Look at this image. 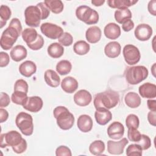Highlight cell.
I'll use <instances>...</instances> for the list:
<instances>
[{"label": "cell", "instance_id": "obj_7", "mask_svg": "<svg viewBox=\"0 0 156 156\" xmlns=\"http://www.w3.org/2000/svg\"><path fill=\"white\" fill-rule=\"evenodd\" d=\"M15 123L23 135L30 136L33 133V118L30 115L23 112H20L16 117Z\"/></svg>", "mask_w": 156, "mask_h": 156}, {"label": "cell", "instance_id": "obj_13", "mask_svg": "<svg viewBox=\"0 0 156 156\" xmlns=\"http://www.w3.org/2000/svg\"><path fill=\"white\" fill-rule=\"evenodd\" d=\"M135 36L140 41L148 40L152 35V27L147 24H140L136 26L134 31Z\"/></svg>", "mask_w": 156, "mask_h": 156}, {"label": "cell", "instance_id": "obj_8", "mask_svg": "<svg viewBox=\"0 0 156 156\" xmlns=\"http://www.w3.org/2000/svg\"><path fill=\"white\" fill-rule=\"evenodd\" d=\"M25 23L30 27L39 26L41 20V12L38 5L28 6L24 10Z\"/></svg>", "mask_w": 156, "mask_h": 156}, {"label": "cell", "instance_id": "obj_36", "mask_svg": "<svg viewBox=\"0 0 156 156\" xmlns=\"http://www.w3.org/2000/svg\"><path fill=\"white\" fill-rule=\"evenodd\" d=\"M27 93L21 91H14L12 94L11 99L13 103L23 106L27 102L29 98L27 97Z\"/></svg>", "mask_w": 156, "mask_h": 156}, {"label": "cell", "instance_id": "obj_37", "mask_svg": "<svg viewBox=\"0 0 156 156\" xmlns=\"http://www.w3.org/2000/svg\"><path fill=\"white\" fill-rule=\"evenodd\" d=\"M126 124L128 129H137L140 124L138 117L134 114L129 115L126 119Z\"/></svg>", "mask_w": 156, "mask_h": 156}, {"label": "cell", "instance_id": "obj_39", "mask_svg": "<svg viewBox=\"0 0 156 156\" xmlns=\"http://www.w3.org/2000/svg\"><path fill=\"white\" fill-rule=\"evenodd\" d=\"M28 88L29 86L26 81L23 79H18L15 83L14 91H21L27 93Z\"/></svg>", "mask_w": 156, "mask_h": 156}, {"label": "cell", "instance_id": "obj_46", "mask_svg": "<svg viewBox=\"0 0 156 156\" xmlns=\"http://www.w3.org/2000/svg\"><path fill=\"white\" fill-rule=\"evenodd\" d=\"M27 146V142H26V140H24L23 138V140L21 141V143L19 145H18V146H16L15 147H12V149L16 154H21V153L24 152L26 150Z\"/></svg>", "mask_w": 156, "mask_h": 156}, {"label": "cell", "instance_id": "obj_11", "mask_svg": "<svg viewBox=\"0 0 156 156\" xmlns=\"http://www.w3.org/2000/svg\"><path fill=\"white\" fill-rule=\"evenodd\" d=\"M40 30L42 34L52 40L58 39L64 33L61 27L50 23H43L40 26Z\"/></svg>", "mask_w": 156, "mask_h": 156}, {"label": "cell", "instance_id": "obj_5", "mask_svg": "<svg viewBox=\"0 0 156 156\" xmlns=\"http://www.w3.org/2000/svg\"><path fill=\"white\" fill-rule=\"evenodd\" d=\"M147 69L144 66H134L127 68L125 76L127 82L130 85H136L145 80L148 76Z\"/></svg>", "mask_w": 156, "mask_h": 156}, {"label": "cell", "instance_id": "obj_6", "mask_svg": "<svg viewBox=\"0 0 156 156\" xmlns=\"http://www.w3.org/2000/svg\"><path fill=\"white\" fill-rule=\"evenodd\" d=\"M76 15L78 20L87 24H94L99 21V14L94 9L87 5H80L76 9Z\"/></svg>", "mask_w": 156, "mask_h": 156}, {"label": "cell", "instance_id": "obj_42", "mask_svg": "<svg viewBox=\"0 0 156 156\" xmlns=\"http://www.w3.org/2000/svg\"><path fill=\"white\" fill-rule=\"evenodd\" d=\"M141 133L137 130L135 129H128L127 137L128 139L133 142H138L141 138Z\"/></svg>", "mask_w": 156, "mask_h": 156}, {"label": "cell", "instance_id": "obj_22", "mask_svg": "<svg viewBox=\"0 0 156 156\" xmlns=\"http://www.w3.org/2000/svg\"><path fill=\"white\" fill-rule=\"evenodd\" d=\"M79 84L76 79L71 76L65 77L61 82L62 90L67 93H74L78 88Z\"/></svg>", "mask_w": 156, "mask_h": 156}, {"label": "cell", "instance_id": "obj_40", "mask_svg": "<svg viewBox=\"0 0 156 156\" xmlns=\"http://www.w3.org/2000/svg\"><path fill=\"white\" fill-rule=\"evenodd\" d=\"M58 42L61 45L64 46H69L73 44V36L68 32H64L63 35L58 39Z\"/></svg>", "mask_w": 156, "mask_h": 156}, {"label": "cell", "instance_id": "obj_27", "mask_svg": "<svg viewBox=\"0 0 156 156\" xmlns=\"http://www.w3.org/2000/svg\"><path fill=\"white\" fill-rule=\"evenodd\" d=\"M138 2L137 0H108L107 4L113 9H127Z\"/></svg>", "mask_w": 156, "mask_h": 156}, {"label": "cell", "instance_id": "obj_51", "mask_svg": "<svg viewBox=\"0 0 156 156\" xmlns=\"http://www.w3.org/2000/svg\"><path fill=\"white\" fill-rule=\"evenodd\" d=\"M9 117V113L5 109L2 108H0V122L2 123L7 121Z\"/></svg>", "mask_w": 156, "mask_h": 156}, {"label": "cell", "instance_id": "obj_28", "mask_svg": "<svg viewBox=\"0 0 156 156\" xmlns=\"http://www.w3.org/2000/svg\"><path fill=\"white\" fill-rule=\"evenodd\" d=\"M126 104L130 108H135L138 107L141 104V98L135 92H129L124 98Z\"/></svg>", "mask_w": 156, "mask_h": 156}, {"label": "cell", "instance_id": "obj_45", "mask_svg": "<svg viewBox=\"0 0 156 156\" xmlns=\"http://www.w3.org/2000/svg\"><path fill=\"white\" fill-rule=\"evenodd\" d=\"M0 97V107L2 108L7 107L10 102L9 96L5 93L1 92Z\"/></svg>", "mask_w": 156, "mask_h": 156}, {"label": "cell", "instance_id": "obj_16", "mask_svg": "<svg viewBox=\"0 0 156 156\" xmlns=\"http://www.w3.org/2000/svg\"><path fill=\"white\" fill-rule=\"evenodd\" d=\"M91 100V94L86 90H80L74 95V101L79 106H87L90 104Z\"/></svg>", "mask_w": 156, "mask_h": 156}, {"label": "cell", "instance_id": "obj_43", "mask_svg": "<svg viewBox=\"0 0 156 156\" xmlns=\"http://www.w3.org/2000/svg\"><path fill=\"white\" fill-rule=\"evenodd\" d=\"M55 155L57 156H71L72 153L69 147L66 146H60L55 151Z\"/></svg>", "mask_w": 156, "mask_h": 156}, {"label": "cell", "instance_id": "obj_4", "mask_svg": "<svg viewBox=\"0 0 156 156\" xmlns=\"http://www.w3.org/2000/svg\"><path fill=\"white\" fill-rule=\"evenodd\" d=\"M23 40L27 46L32 50L40 49L44 45V39L41 35L38 34L37 30L33 28H26L21 34Z\"/></svg>", "mask_w": 156, "mask_h": 156}, {"label": "cell", "instance_id": "obj_17", "mask_svg": "<svg viewBox=\"0 0 156 156\" xmlns=\"http://www.w3.org/2000/svg\"><path fill=\"white\" fill-rule=\"evenodd\" d=\"M138 91L142 98L152 99L156 97V85L154 83H144L140 86Z\"/></svg>", "mask_w": 156, "mask_h": 156}, {"label": "cell", "instance_id": "obj_35", "mask_svg": "<svg viewBox=\"0 0 156 156\" xmlns=\"http://www.w3.org/2000/svg\"><path fill=\"white\" fill-rule=\"evenodd\" d=\"M11 16L10 9L5 5H1L0 7V24L1 28H2L6 24L7 21Z\"/></svg>", "mask_w": 156, "mask_h": 156}, {"label": "cell", "instance_id": "obj_25", "mask_svg": "<svg viewBox=\"0 0 156 156\" xmlns=\"http://www.w3.org/2000/svg\"><path fill=\"white\" fill-rule=\"evenodd\" d=\"M44 80L48 85L51 87H57L60 83V78L55 71L52 69H48L44 75Z\"/></svg>", "mask_w": 156, "mask_h": 156}, {"label": "cell", "instance_id": "obj_2", "mask_svg": "<svg viewBox=\"0 0 156 156\" xmlns=\"http://www.w3.org/2000/svg\"><path fill=\"white\" fill-rule=\"evenodd\" d=\"M119 101L118 93L113 90H107L96 94L94 99V105L96 110L101 108L110 109L115 107Z\"/></svg>", "mask_w": 156, "mask_h": 156}, {"label": "cell", "instance_id": "obj_19", "mask_svg": "<svg viewBox=\"0 0 156 156\" xmlns=\"http://www.w3.org/2000/svg\"><path fill=\"white\" fill-rule=\"evenodd\" d=\"M105 36L110 40L117 39L121 35L120 27L114 23H110L107 24L104 30Z\"/></svg>", "mask_w": 156, "mask_h": 156}, {"label": "cell", "instance_id": "obj_14", "mask_svg": "<svg viewBox=\"0 0 156 156\" xmlns=\"http://www.w3.org/2000/svg\"><path fill=\"white\" fill-rule=\"evenodd\" d=\"M124 133L123 125L118 121L112 122L107 128L108 136L113 140H119L122 138Z\"/></svg>", "mask_w": 156, "mask_h": 156}, {"label": "cell", "instance_id": "obj_31", "mask_svg": "<svg viewBox=\"0 0 156 156\" xmlns=\"http://www.w3.org/2000/svg\"><path fill=\"white\" fill-rule=\"evenodd\" d=\"M90 49V44L84 40H79L76 42L73 46L74 52L79 55L87 54L89 52Z\"/></svg>", "mask_w": 156, "mask_h": 156}, {"label": "cell", "instance_id": "obj_34", "mask_svg": "<svg viewBox=\"0 0 156 156\" xmlns=\"http://www.w3.org/2000/svg\"><path fill=\"white\" fill-rule=\"evenodd\" d=\"M72 68L71 62L66 60L60 61L56 65V71L60 75H66L70 73Z\"/></svg>", "mask_w": 156, "mask_h": 156}, {"label": "cell", "instance_id": "obj_41", "mask_svg": "<svg viewBox=\"0 0 156 156\" xmlns=\"http://www.w3.org/2000/svg\"><path fill=\"white\" fill-rule=\"evenodd\" d=\"M136 144H139L143 150H147L151 146V141L147 135L142 134L140 140L136 142Z\"/></svg>", "mask_w": 156, "mask_h": 156}, {"label": "cell", "instance_id": "obj_9", "mask_svg": "<svg viewBox=\"0 0 156 156\" xmlns=\"http://www.w3.org/2000/svg\"><path fill=\"white\" fill-rule=\"evenodd\" d=\"M23 140V138L19 132L15 130H12L6 133L1 134L0 146L2 148L6 146L13 147L19 145Z\"/></svg>", "mask_w": 156, "mask_h": 156}, {"label": "cell", "instance_id": "obj_52", "mask_svg": "<svg viewBox=\"0 0 156 156\" xmlns=\"http://www.w3.org/2000/svg\"><path fill=\"white\" fill-rule=\"evenodd\" d=\"M147 104L148 108L151 111L156 112V101L155 100L149 99L147 101Z\"/></svg>", "mask_w": 156, "mask_h": 156}, {"label": "cell", "instance_id": "obj_32", "mask_svg": "<svg viewBox=\"0 0 156 156\" xmlns=\"http://www.w3.org/2000/svg\"><path fill=\"white\" fill-rule=\"evenodd\" d=\"M132 13L128 9L116 10L115 12V18L117 23L122 24L125 21L132 18Z\"/></svg>", "mask_w": 156, "mask_h": 156}, {"label": "cell", "instance_id": "obj_1", "mask_svg": "<svg viewBox=\"0 0 156 156\" xmlns=\"http://www.w3.org/2000/svg\"><path fill=\"white\" fill-rule=\"evenodd\" d=\"M22 31V26L20 21L16 18H13L9 24V26L2 32L0 45L4 50L11 49L14 43L17 40Z\"/></svg>", "mask_w": 156, "mask_h": 156}, {"label": "cell", "instance_id": "obj_10", "mask_svg": "<svg viewBox=\"0 0 156 156\" xmlns=\"http://www.w3.org/2000/svg\"><path fill=\"white\" fill-rule=\"evenodd\" d=\"M122 54L126 62L129 65H133L137 63L141 58L139 49L132 44L126 45L123 48Z\"/></svg>", "mask_w": 156, "mask_h": 156}, {"label": "cell", "instance_id": "obj_24", "mask_svg": "<svg viewBox=\"0 0 156 156\" xmlns=\"http://www.w3.org/2000/svg\"><path fill=\"white\" fill-rule=\"evenodd\" d=\"M101 30L96 26L89 27L85 33V37L87 40L90 43H98L101 38Z\"/></svg>", "mask_w": 156, "mask_h": 156}, {"label": "cell", "instance_id": "obj_29", "mask_svg": "<svg viewBox=\"0 0 156 156\" xmlns=\"http://www.w3.org/2000/svg\"><path fill=\"white\" fill-rule=\"evenodd\" d=\"M48 54L54 58H57L62 57L64 52V48L58 43H53L48 48Z\"/></svg>", "mask_w": 156, "mask_h": 156}, {"label": "cell", "instance_id": "obj_21", "mask_svg": "<svg viewBox=\"0 0 156 156\" xmlns=\"http://www.w3.org/2000/svg\"><path fill=\"white\" fill-rule=\"evenodd\" d=\"M37 66L30 60L23 62L19 66V71L21 75L26 77H29L36 73Z\"/></svg>", "mask_w": 156, "mask_h": 156}, {"label": "cell", "instance_id": "obj_38", "mask_svg": "<svg viewBox=\"0 0 156 156\" xmlns=\"http://www.w3.org/2000/svg\"><path fill=\"white\" fill-rule=\"evenodd\" d=\"M142 148L138 144H130L126 149V155L127 156H141L142 155Z\"/></svg>", "mask_w": 156, "mask_h": 156}, {"label": "cell", "instance_id": "obj_12", "mask_svg": "<svg viewBox=\"0 0 156 156\" xmlns=\"http://www.w3.org/2000/svg\"><path fill=\"white\" fill-rule=\"evenodd\" d=\"M129 143L126 138H123L119 141L108 140L107 141V151L113 155H120L123 153L125 146Z\"/></svg>", "mask_w": 156, "mask_h": 156}, {"label": "cell", "instance_id": "obj_23", "mask_svg": "<svg viewBox=\"0 0 156 156\" xmlns=\"http://www.w3.org/2000/svg\"><path fill=\"white\" fill-rule=\"evenodd\" d=\"M121 47L117 41H112L107 44L104 48V52L106 56L109 58H116L121 53Z\"/></svg>", "mask_w": 156, "mask_h": 156}, {"label": "cell", "instance_id": "obj_44", "mask_svg": "<svg viewBox=\"0 0 156 156\" xmlns=\"http://www.w3.org/2000/svg\"><path fill=\"white\" fill-rule=\"evenodd\" d=\"M37 5H38L39 7V8L40 9V10H41V15H42L41 20L46 19L49 16V15L50 14V10L46 7V5L44 4V2H39V3H38L37 4Z\"/></svg>", "mask_w": 156, "mask_h": 156}, {"label": "cell", "instance_id": "obj_3", "mask_svg": "<svg viewBox=\"0 0 156 156\" xmlns=\"http://www.w3.org/2000/svg\"><path fill=\"white\" fill-rule=\"evenodd\" d=\"M58 126L62 130L70 129L74 125V117L68 109L64 106H58L53 111Z\"/></svg>", "mask_w": 156, "mask_h": 156}, {"label": "cell", "instance_id": "obj_33", "mask_svg": "<svg viewBox=\"0 0 156 156\" xmlns=\"http://www.w3.org/2000/svg\"><path fill=\"white\" fill-rule=\"evenodd\" d=\"M105 150V144L101 140H95L93 141L90 146L89 151L94 155H101Z\"/></svg>", "mask_w": 156, "mask_h": 156}, {"label": "cell", "instance_id": "obj_54", "mask_svg": "<svg viewBox=\"0 0 156 156\" xmlns=\"http://www.w3.org/2000/svg\"><path fill=\"white\" fill-rule=\"evenodd\" d=\"M155 63H154V65H153V66H152V69H153V71H152V74H153V76H155Z\"/></svg>", "mask_w": 156, "mask_h": 156}, {"label": "cell", "instance_id": "obj_18", "mask_svg": "<svg viewBox=\"0 0 156 156\" xmlns=\"http://www.w3.org/2000/svg\"><path fill=\"white\" fill-rule=\"evenodd\" d=\"M94 117L98 124L104 126L112 119V114L111 112L107 108H101L96 110Z\"/></svg>", "mask_w": 156, "mask_h": 156}, {"label": "cell", "instance_id": "obj_30", "mask_svg": "<svg viewBox=\"0 0 156 156\" xmlns=\"http://www.w3.org/2000/svg\"><path fill=\"white\" fill-rule=\"evenodd\" d=\"M44 2L49 10L54 13H61L64 8L63 4L60 0H45Z\"/></svg>", "mask_w": 156, "mask_h": 156}, {"label": "cell", "instance_id": "obj_50", "mask_svg": "<svg viewBox=\"0 0 156 156\" xmlns=\"http://www.w3.org/2000/svg\"><path fill=\"white\" fill-rule=\"evenodd\" d=\"M156 1L155 0H152V1H150L149 2L148 5H147V9L149 12L154 15L155 16L156 15Z\"/></svg>", "mask_w": 156, "mask_h": 156}, {"label": "cell", "instance_id": "obj_53", "mask_svg": "<svg viewBox=\"0 0 156 156\" xmlns=\"http://www.w3.org/2000/svg\"><path fill=\"white\" fill-rule=\"evenodd\" d=\"M104 2H105L104 0H92L91 1L92 4H93L94 6H96V7L101 6Z\"/></svg>", "mask_w": 156, "mask_h": 156}, {"label": "cell", "instance_id": "obj_47", "mask_svg": "<svg viewBox=\"0 0 156 156\" xmlns=\"http://www.w3.org/2000/svg\"><path fill=\"white\" fill-rule=\"evenodd\" d=\"M10 62V57L7 53L5 52H0V66L1 68L8 65Z\"/></svg>", "mask_w": 156, "mask_h": 156}, {"label": "cell", "instance_id": "obj_48", "mask_svg": "<svg viewBox=\"0 0 156 156\" xmlns=\"http://www.w3.org/2000/svg\"><path fill=\"white\" fill-rule=\"evenodd\" d=\"M134 27V23L130 19L125 21L122 24V29L125 32H129Z\"/></svg>", "mask_w": 156, "mask_h": 156}, {"label": "cell", "instance_id": "obj_20", "mask_svg": "<svg viewBox=\"0 0 156 156\" xmlns=\"http://www.w3.org/2000/svg\"><path fill=\"white\" fill-rule=\"evenodd\" d=\"M78 129L82 132H90L93 127V120L88 115H82L77 119V122Z\"/></svg>", "mask_w": 156, "mask_h": 156}, {"label": "cell", "instance_id": "obj_15", "mask_svg": "<svg viewBox=\"0 0 156 156\" xmlns=\"http://www.w3.org/2000/svg\"><path fill=\"white\" fill-rule=\"evenodd\" d=\"M43 105V102L41 98L35 96L28 98L27 102L23 105V108L30 112L36 113L42 108Z\"/></svg>", "mask_w": 156, "mask_h": 156}, {"label": "cell", "instance_id": "obj_49", "mask_svg": "<svg viewBox=\"0 0 156 156\" xmlns=\"http://www.w3.org/2000/svg\"><path fill=\"white\" fill-rule=\"evenodd\" d=\"M147 119L150 124L153 126L156 125V112L151 111L147 114Z\"/></svg>", "mask_w": 156, "mask_h": 156}, {"label": "cell", "instance_id": "obj_26", "mask_svg": "<svg viewBox=\"0 0 156 156\" xmlns=\"http://www.w3.org/2000/svg\"><path fill=\"white\" fill-rule=\"evenodd\" d=\"M27 51L24 46L16 45L13 47L10 53L11 58L15 62H20L27 57Z\"/></svg>", "mask_w": 156, "mask_h": 156}]
</instances>
